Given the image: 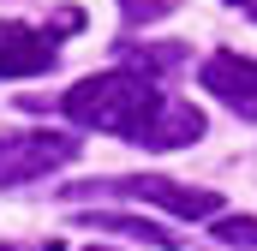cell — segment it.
Returning <instances> with one entry per match:
<instances>
[{
    "label": "cell",
    "mask_w": 257,
    "mask_h": 251,
    "mask_svg": "<svg viewBox=\"0 0 257 251\" xmlns=\"http://www.w3.org/2000/svg\"><path fill=\"white\" fill-rule=\"evenodd\" d=\"M60 108L78 126L114 132V138H138L150 114L162 108V90L150 84V72H102V78H78L60 96Z\"/></svg>",
    "instance_id": "obj_1"
},
{
    "label": "cell",
    "mask_w": 257,
    "mask_h": 251,
    "mask_svg": "<svg viewBox=\"0 0 257 251\" xmlns=\"http://www.w3.org/2000/svg\"><path fill=\"white\" fill-rule=\"evenodd\" d=\"M72 156H78L72 132H0V191L24 186V180L72 162Z\"/></svg>",
    "instance_id": "obj_2"
},
{
    "label": "cell",
    "mask_w": 257,
    "mask_h": 251,
    "mask_svg": "<svg viewBox=\"0 0 257 251\" xmlns=\"http://www.w3.org/2000/svg\"><path fill=\"white\" fill-rule=\"evenodd\" d=\"M108 191H120V197H138V203H162V209H174V215H221V197L203 186H180V180H108Z\"/></svg>",
    "instance_id": "obj_3"
},
{
    "label": "cell",
    "mask_w": 257,
    "mask_h": 251,
    "mask_svg": "<svg viewBox=\"0 0 257 251\" xmlns=\"http://www.w3.org/2000/svg\"><path fill=\"white\" fill-rule=\"evenodd\" d=\"M60 60L54 30H30V24H0V78H36Z\"/></svg>",
    "instance_id": "obj_4"
},
{
    "label": "cell",
    "mask_w": 257,
    "mask_h": 251,
    "mask_svg": "<svg viewBox=\"0 0 257 251\" xmlns=\"http://www.w3.org/2000/svg\"><path fill=\"white\" fill-rule=\"evenodd\" d=\"M203 90H215L239 120H257V60H245V54H209L203 60Z\"/></svg>",
    "instance_id": "obj_5"
},
{
    "label": "cell",
    "mask_w": 257,
    "mask_h": 251,
    "mask_svg": "<svg viewBox=\"0 0 257 251\" xmlns=\"http://www.w3.org/2000/svg\"><path fill=\"white\" fill-rule=\"evenodd\" d=\"M203 138V114H197L192 102H174V96H162V108L150 114V126L132 138V144H144V150H186Z\"/></svg>",
    "instance_id": "obj_6"
},
{
    "label": "cell",
    "mask_w": 257,
    "mask_h": 251,
    "mask_svg": "<svg viewBox=\"0 0 257 251\" xmlns=\"http://www.w3.org/2000/svg\"><path fill=\"white\" fill-rule=\"evenodd\" d=\"M90 227H96V233H120V239H132V245H162V251L180 245V233H168L162 221H138V215H114V209L90 215Z\"/></svg>",
    "instance_id": "obj_7"
},
{
    "label": "cell",
    "mask_w": 257,
    "mask_h": 251,
    "mask_svg": "<svg viewBox=\"0 0 257 251\" xmlns=\"http://www.w3.org/2000/svg\"><path fill=\"white\" fill-rule=\"evenodd\" d=\"M120 54L138 72H174V66H186V48L180 42H120Z\"/></svg>",
    "instance_id": "obj_8"
},
{
    "label": "cell",
    "mask_w": 257,
    "mask_h": 251,
    "mask_svg": "<svg viewBox=\"0 0 257 251\" xmlns=\"http://www.w3.org/2000/svg\"><path fill=\"white\" fill-rule=\"evenodd\" d=\"M215 239H221V245L257 251V215H221V221H215Z\"/></svg>",
    "instance_id": "obj_9"
},
{
    "label": "cell",
    "mask_w": 257,
    "mask_h": 251,
    "mask_svg": "<svg viewBox=\"0 0 257 251\" xmlns=\"http://www.w3.org/2000/svg\"><path fill=\"white\" fill-rule=\"evenodd\" d=\"M180 0H120V12H126V24H150V18H168Z\"/></svg>",
    "instance_id": "obj_10"
},
{
    "label": "cell",
    "mask_w": 257,
    "mask_h": 251,
    "mask_svg": "<svg viewBox=\"0 0 257 251\" xmlns=\"http://www.w3.org/2000/svg\"><path fill=\"white\" fill-rule=\"evenodd\" d=\"M233 6H239V12H251V18H257V0H233Z\"/></svg>",
    "instance_id": "obj_11"
},
{
    "label": "cell",
    "mask_w": 257,
    "mask_h": 251,
    "mask_svg": "<svg viewBox=\"0 0 257 251\" xmlns=\"http://www.w3.org/2000/svg\"><path fill=\"white\" fill-rule=\"evenodd\" d=\"M0 251H12V245H0ZM30 251H60V245H54V239H48V245H30Z\"/></svg>",
    "instance_id": "obj_12"
}]
</instances>
